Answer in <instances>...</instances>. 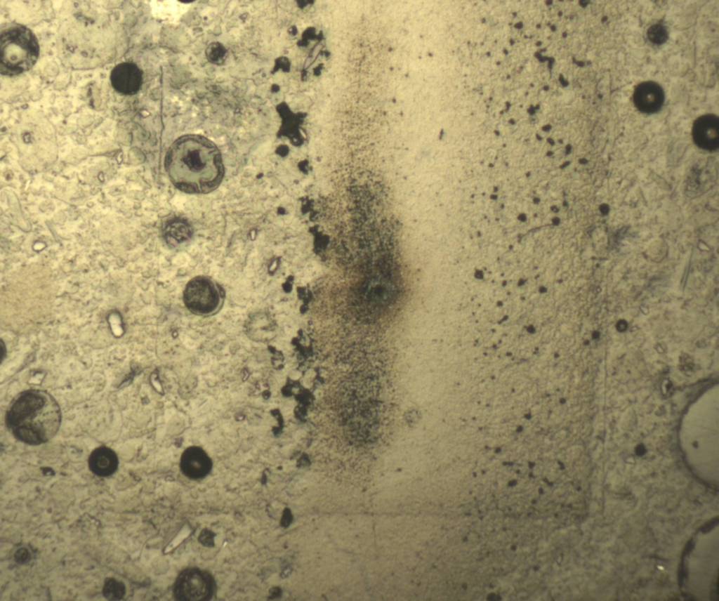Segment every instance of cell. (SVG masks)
I'll list each match as a JSON object with an SVG mask.
<instances>
[{
    "label": "cell",
    "instance_id": "cell-1",
    "mask_svg": "<svg viewBox=\"0 0 719 601\" xmlns=\"http://www.w3.org/2000/svg\"><path fill=\"white\" fill-rule=\"evenodd\" d=\"M165 163L174 186L187 193L210 192L220 185L224 175L218 149L198 135L177 139L169 148Z\"/></svg>",
    "mask_w": 719,
    "mask_h": 601
},
{
    "label": "cell",
    "instance_id": "cell-2",
    "mask_svg": "<svg viewBox=\"0 0 719 601\" xmlns=\"http://www.w3.org/2000/svg\"><path fill=\"white\" fill-rule=\"evenodd\" d=\"M61 421L60 408L54 397L37 389L20 393L6 414V425L14 437L31 445L45 443L53 437Z\"/></svg>",
    "mask_w": 719,
    "mask_h": 601
},
{
    "label": "cell",
    "instance_id": "cell-3",
    "mask_svg": "<svg viewBox=\"0 0 719 601\" xmlns=\"http://www.w3.org/2000/svg\"><path fill=\"white\" fill-rule=\"evenodd\" d=\"M39 55V45L28 27L11 24L1 29L0 35V72L15 76L30 70Z\"/></svg>",
    "mask_w": 719,
    "mask_h": 601
},
{
    "label": "cell",
    "instance_id": "cell-4",
    "mask_svg": "<svg viewBox=\"0 0 719 601\" xmlns=\"http://www.w3.org/2000/svg\"><path fill=\"white\" fill-rule=\"evenodd\" d=\"M215 584L206 572L192 568L182 572L174 585L175 597L181 601H204L209 600L214 592Z\"/></svg>",
    "mask_w": 719,
    "mask_h": 601
},
{
    "label": "cell",
    "instance_id": "cell-5",
    "mask_svg": "<svg viewBox=\"0 0 719 601\" xmlns=\"http://www.w3.org/2000/svg\"><path fill=\"white\" fill-rule=\"evenodd\" d=\"M185 300L192 310L206 313L216 308L218 296L210 282L199 278L192 280L187 284L185 291Z\"/></svg>",
    "mask_w": 719,
    "mask_h": 601
},
{
    "label": "cell",
    "instance_id": "cell-6",
    "mask_svg": "<svg viewBox=\"0 0 719 601\" xmlns=\"http://www.w3.org/2000/svg\"><path fill=\"white\" fill-rule=\"evenodd\" d=\"M142 79L141 70L133 62H121L117 65L110 73L112 87L124 95L136 93L140 88Z\"/></svg>",
    "mask_w": 719,
    "mask_h": 601
},
{
    "label": "cell",
    "instance_id": "cell-7",
    "mask_svg": "<svg viewBox=\"0 0 719 601\" xmlns=\"http://www.w3.org/2000/svg\"><path fill=\"white\" fill-rule=\"evenodd\" d=\"M692 137L700 148L713 151L719 145V121L717 116L707 114L697 118L693 124Z\"/></svg>",
    "mask_w": 719,
    "mask_h": 601
},
{
    "label": "cell",
    "instance_id": "cell-8",
    "mask_svg": "<svg viewBox=\"0 0 719 601\" xmlns=\"http://www.w3.org/2000/svg\"><path fill=\"white\" fill-rule=\"evenodd\" d=\"M633 100L641 112L652 114L658 112L664 101L662 87L654 81H643L635 88Z\"/></svg>",
    "mask_w": 719,
    "mask_h": 601
},
{
    "label": "cell",
    "instance_id": "cell-9",
    "mask_svg": "<svg viewBox=\"0 0 719 601\" xmlns=\"http://www.w3.org/2000/svg\"><path fill=\"white\" fill-rule=\"evenodd\" d=\"M180 465L185 475L190 478L199 479L209 473L211 461L202 449L191 447L185 450L182 455Z\"/></svg>",
    "mask_w": 719,
    "mask_h": 601
},
{
    "label": "cell",
    "instance_id": "cell-10",
    "mask_svg": "<svg viewBox=\"0 0 719 601\" xmlns=\"http://www.w3.org/2000/svg\"><path fill=\"white\" fill-rule=\"evenodd\" d=\"M119 464L116 453L109 447H100L95 449L88 457V467L91 471L99 477L112 475Z\"/></svg>",
    "mask_w": 719,
    "mask_h": 601
},
{
    "label": "cell",
    "instance_id": "cell-11",
    "mask_svg": "<svg viewBox=\"0 0 719 601\" xmlns=\"http://www.w3.org/2000/svg\"><path fill=\"white\" fill-rule=\"evenodd\" d=\"M191 234V230L185 222L175 220L167 225L165 236L171 243H179L187 240Z\"/></svg>",
    "mask_w": 719,
    "mask_h": 601
},
{
    "label": "cell",
    "instance_id": "cell-12",
    "mask_svg": "<svg viewBox=\"0 0 719 601\" xmlns=\"http://www.w3.org/2000/svg\"><path fill=\"white\" fill-rule=\"evenodd\" d=\"M125 592L126 588L123 582L113 578L105 579L103 594L106 599L110 600H121L124 597Z\"/></svg>",
    "mask_w": 719,
    "mask_h": 601
},
{
    "label": "cell",
    "instance_id": "cell-13",
    "mask_svg": "<svg viewBox=\"0 0 719 601\" xmlns=\"http://www.w3.org/2000/svg\"><path fill=\"white\" fill-rule=\"evenodd\" d=\"M647 36L652 43L660 45L667 41L668 34L664 25L661 24H654L650 26L647 29Z\"/></svg>",
    "mask_w": 719,
    "mask_h": 601
},
{
    "label": "cell",
    "instance_id": "cell-14",
    "mask_svg": "<svg viewBox=\"0 0 719 601\" xmlns=\"http://www.w3.org/2000/svg\"><path fill=\"white\" fill-rule=\"evenodd\" d=\"M14 558L19 564H26L30 561L31 555L27 548H21L15 552Z\"/></svg>",
    "mask_w": 719,
    "mask_h": 601
},
{
    "label": "cell",
    "instance_id": "cell-15",
    "mask_svg": "<svg viewBox=\"0 0 719 601\" xmlns=\"http://www.w3.org/2000/svg\"><path fill=\"white\" fill-rule=\"evenodd\" d=\"M199 540L203 545L211 546L213 544V534L209 530H203Z\"/></svg>",
    "mask_w": 719,
    "mask_h": 601
},
{
    "label": "cell",
    "instance_id": "cell-16",
    "mask_svg": "<svg viewBox=\"0 0 719 601\" xmlns=\"http://www.w3.org/2000/svg\"><path fill=\"white\" fill-rule=\"evenodd\" d=\"M292 521V515L290 510L286 508L283 513L282 518V524L283 527H288Z\"/></svg>",
    "mask_w": 719,
    "mask_h": 601
}]
</instances>
